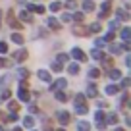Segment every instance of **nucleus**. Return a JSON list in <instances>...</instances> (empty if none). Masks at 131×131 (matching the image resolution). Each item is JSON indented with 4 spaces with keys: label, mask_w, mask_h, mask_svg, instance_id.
Wrapping results in <instances>:
<instances>
[{
    "label": "nucleus",
    "mask_w": 131,
    "mask_h": 131,
    "mask_svg": "<svg viewBox=\"0 0 131 131\" xmlns=\"http://www.w3.org/2000/svg\"><path fill=\"white\" fill-rule=\"evenodd\" d=\"M17 96H19V100H21V102H29V100H31V94H29L27 87H25V85H21V83H19V91H17Z\"/></svg>",
    "instance_id": "f257e3e1"
},
{
    "label": "nucleus",
    "mask_w": 131,
    "mask_h": 131,
    "mask_svg": "<svg viewBox=\"0 0 131 131\" xmlns=\"http://www.w3.org/2000/svg\"><path fill=\"white\" fill-rule=\"evenodd\" d=\"M66 87H68V81H66V79H56V81H54V85H50V91H64Z\"/></svg>",
    "instance_id": "f03ea898"
},
{
    "label": "nucleus",
    "mask_w": 131,
    "mask_h": 131,
    "mask_svg": "<svg viewBox=\"0 0 131 131\" xmlns=\"http://www.w3.org/2000/svg\"><path fill=\"white\" fill-rule=\"evenodd\" d=\"M56 118H58V122H60L62 125H68L71 116H70V112H64V110H62V112H56Z\"/></svg>",
    "instance_id": "7ed1b4c3"
},
{
    "label": "nucleus",
    "mask_w": 131,
    "mask_h": 131,
    "mask_svg": "<svg viewBox=\"0 0 131 131\" xmlns=\"http://www.w3.org/2000/svg\"><path fill=\"white\" fill-rule=\"evenodd\" d=\"M8 23H10V27H12V29H16V31H17V29H21V23L16 19L14 12H8Z\"/></svg>",
    "instance_id": "20e7f679"
},
{
    "label": "nucleus",
    "mask_w": 131,
    "mask_h": 131,
    "mask_svg": "<svg viewBox=\"0 0 131 131\" xmlns=\"http://www.w3.org/2000/svg\"><path fill=\"white\" fill-rule=\"evenodd\" d=\"M14 60L19 62V64H21V62H25V60H27V50L21 48V50H17V52H14Z\"/></svg>",
    "instance_id": "39448f33"
},
{
    "label": "nucleus",
    "mask_w": 131,
    "mask_h": 131,
    "mask_svg": "<svg viewBox=\"0 0 131 131\" xmlns=\"http://www.w3.org/2000/svg\"><path fill=\"white\" fill-rule=\"evenodd\" d=\"M87 96L89 98H96L98 96V89H96L94 83H89V85H87Z\"/></svg>",
    "instance_id": "423d86ee"
},
{
    "label": "nucleus",
    "mask_w": 131,
    "mask_h": 131,
    "mask_svg": "<svg viewBox=\"0 0 131 131\" xmlns=\"http://www.w3.org/2000/svg\"><path fill=\"white\" fill-rule=\"evenodd\" d=\"M71 56H73L75 60H79V62H85V60H87L85 52H83L81 48H73V50H71Z\"/></svg>",
    "instance_id": "0eeeda50"
},
{
    "label": "nucleus",
    "mask_w": 131,
    "mask_h": 131,
    "mask_svg": "<svg viewBox=\"0 0 131 131\" xmlns=\"http://www.w3.org/2000/svg\"><path fill=\"white\" fill-rule=\"evenodd\" d=\"M108 14H110V2H102V8H100V12H98V19L106 17Z\"/></svg>",
    "instance_id": "6e6552de"
},
{
    "label": "nucleus",
    "mask_w": 131,
    "mask_h": 131,
    "mask_svg": "<svg viewBox=\"0 0 131 131\" xmlns=\"http://www.w3.org/2000/svg\"><path fill=\"white\" fill-rule=\"evenodd\" d=\"M71 31H73V35H77V37H85L87 33H89V29H87V27H83V25H75V27L71 29Z\"/></svg>",
    "instance_id": "1a4fd4ad"
},
{
    "label": "nucleus",
    "mask_w": 131,
    "mask_h": 131,
    "mask_svg": "<svg viewBox=\"0 0 131 131\" xmlns=\"http://www.w3.org/2000/svg\"><path fill=\"white\" fill-rule=\"evenodd\" d=\"M29 12H35V14H45V6H41V4H29Z\"/></svg>",
    "instance_id": "9d476101"
},
{
    "label": "nucleus",
    "mask_w": 131,
    "mask_h": 131,
    "mask_svg": "<svg viewBox=\"0 0 131 131\" xmlns=\"http://www.w3.org/2000/svg\"><path fill=\"white\" fill-rule=\"evenodd\" d=\"M39 79H41V81H45V83H50V73L46 70H39Z\"/></svg>",
    "instance_id": "9b49d317"
},
{
    "label": "nucleus",
    "mask_w": 131,
    "mask_h": 131,
    "mask_svg": "<svg viewBox=\"0 0 131 131\" xmlns=\"http://www.w3.org/2000/svg\"><path fill=\"white\" fill-rule=\"evenodd\" d=\"M93 10H94V2L93 0H85V2H83V12L89 14V12H93Z\"/></svg>",
    "instance_id": "f8f14e48"
},
{
    "label": "nucleus",
    "mask_w": 131,
    "mask_h": 131,
    "mask_svg": "<svg viewBox=\"0 0 131 131\" xmlns=\"http://www.w3.org/2000/svg\"><path fill=\"white\" fill-rule=\"evenodd\" d=\"M108 75H110L112 81H118V79H122V71H119V70H110V71H108Z\"/></svg>",
    "instance_id": "ddd939ff"
},
{
    "label": "nucleus",
    "mask_w": 131,
    "mask_h": 131,
    "mask_svg": "<svg viewBox=\"0 0 131 131\" xmlns=\"http://www.w3.org/2000/svg\"><path fill=\"white\" fill-rule=\"evenodd\" d=\"M33 125H35V119H33L31 116H25V118H23V127H27V129H33Z\"/></svg>",
    "instance_id": "4468645a"
},
{
    "label": "nucleus",
    "mask_w": 131,
    "mask_h": 131,
    "mask_svg": "<svg viewBox=\"0 0 131 131\" xmlns=\"http://www.w3.org/2000/svg\"><path fill=\"white\" fill-rule=\"evenodd\" d=\"M68 71H70L71 75H77V73H79V64H75V62H71V64L68 66Z\"/></svg>",
    "instance_id": "2eb2a0df"
},
{
    "label": "nucleus",
    "mask_w": 131,
    "mask_h": 131,
    "mask_svg": "<svg viewBox=\"0 0 131 131\" xmlns=\"http://www.w3.org/2000/svg\"><path fill=\"white\" fill-rule=\"evenodd\" d=\"M104 122L106 123H118V114H108V116H104Z\"/></svg>",
    "instance_id": "dca6fc26"
},
{
    "label": "nucleus",
    "mask_w": 131,
    "mask_h": 131,
    "mask_svg": "<svg viewBox=\"0 0 131 131\" xmlns=\"http://www.w3.org/2000/svg\"><path fill=\"white\" fill-rule=\"evenodd\" d=\"M91 129V125H89V122H77V131H89Z\"/></svg>",
    "instance_id": "f3484780"
},
{
    "label": "nucleus",
    "mask_w": 131,
    "mask_h": 131,
    "mask_svg": "<svg viewBox=\"0 0 131 131\" xmlns=\"http://www.w3.org/2000/svg\"><path fill=\"white\" fill-rule=\"evenodd\" d=\"M91 56H93L94 60H100V62H102V58H104V52H100L98 48H94V50H91Z\"/></svg>",
    "instance_id": "a211bd4d"
},
{
    "label": "nucleus",
    "mask_w": 131,
    "mask_h": 131,
    "mask_svg": "<svg viewBox=\"0 0 131 131\" xmlns=\"http://www.w3.org/2000/svg\"><path fill=\"white\" fill-rule=\"evenodd\" d=\"M62 8V2H58V0H54V2H50V6H48V10H50V12H58V10H60Z\"/></svg>",
    "instance_id": "6ab92c4d"
},
{
    "label": "nucleus",
    "mask_w": 131,
    "mask_h": 131,
    "mask_svg": "<svg viewBox=\"0 0 131 131\" xmlns=\"http://www.w3.org/2000/svg\"><path fill=\"white\" fill-rule=\"evenodd\" d=\"M31 19H33L31 12H25V10H23V12L19 14V21H31Z\"/></svg>",
    "instance_id": "aec40b11"
},
{
    "label": "nucleus",
    "mask_w": 131,
    "mask_h": 131,
    "mask_svg": "<svg viewBox=\"0 0 131 131\" xmlns=\"http://www.w3.org/2000/svg\"><path fill=\"white\" fill-rule=\"evenodd\" d=\"M119 93V87L118 85H108L106 87V94H118Z\"/></svg>",
    "instance_id": "412c9836"
},
{
    "label": "nucleus",
    "mask_w": 131,
    "mask_h": 131,
    "mask_svg": "<svg viewBox=\"0 0 131 131\" xmlns=\"http://www.w3.org/2000/svg\"><path fill=\"white\" fill-rule=\"evenodd\" d=\"M54 94H56V100H60V102H66V100H68L64 91H54Z\"/></svg>",
    "instance_id": "4be33fe9"
},
{
    "label": "nucleus",
    "mask_w": 131,
    "mask_h": 131,
    "mask_svg": "<svg viewBox=\"0 0 131 131\" xmlns=\"http://www.w3.org/2000/svg\"><path fill=\"white\" fill-rule=\"evenodd\" d=\"M122 39H123V41H129V39H131V29L129 27H123L122 29Z\"/></svg>",
    "instance_id": "5701e85b"
},
{
    "label": "nucleus",
    "mask_w": 131,
    "mask_h": 131,
    "mask_svg": "<svg viewBox=\"0 0 131 131\" xmlns=\"http://www.w3.org/2000/svg\"><path fill=\"white\" fill-rule=\"evenodd\" d=\"M12 41L16 42V45H23V35H19V33H14V35H12Z\"/></svg>",
    "instance_id": "b1692460"
},
{
    "label": "nucleus",
    "mask_w": 131,
    "mask_h": 131,
    "mask_svg": "<svg viewBox=\"0 0 131 131\" xmlns=\"http://www.w3.org/2000/svg\"><path fill=\"white\" fill-rule=\"evenodd\" d=\"M75 112H77V114H87L89 108H87V104H77V106H75Z\"/></svg>",
    "instance_id": "393cba45"
},
{
    "label": "nucleus",
    "mask_w": 131,
    "mask_h": 131,
    "mask_svg": "<svg viewBox=\"0 0 131 131\" xmlns=\"http://www.w3.org/2000/svg\"><path fill=\"white\" fill-rule=\"evenodd\" d=\"M98 75H100V68H91V70H89V77L91 79L98 77Z\"/></svg>",
    "instance_id": "a878e982"
},
{
    "label": "nucleus",
    "mask_w": 131,
    "mask_h": 131,
    "mask_svg": "<svg viewBox=\"0 0 131 131\" xmlns=\"http://www.w3.org/2000/svg\"><path fill=\"white\" fill-rule=\"evenodd\" d=\"M62 6H66L68 10H75L77 8V2L75 0H66V4H62Z\"/></svg>",
    "instance_id": "bb28decb"
},
{
    "label": "nucleus",
    "mask_w": 131,
    "mask_h": 131,
    "mask_svg": "<svg viewBox=\"0 0 131 131\" xmlns=\"http://www.w3.org/2000/svg\"><path fill=\"white\" fill-rule=\"evenodd\" d=\"M110 52L118 56V54H122V46L119 45H110Z\"/></svg>",
    "instance_id": "cd10ccee"
},
{
    "label": "nucleus",
    "mask_w": 131,
    "mask_h": 131,
    "mask_svg": "<svg viewBox=\"0 0 131 131\" xmlns=\"http://www.w3.org/2000/svg\"><path fill=\"white\" fill-rule=\"evenodd\" d=\"M46 21H48V27H52V29H60V23H58V19L50 17V19H46Z\"/></svg>",
    "instance_id": "c85d7f7f"
},
{
    "label": "nucleus",
    "mask_w": 131,
    "mask_h": 131,
    "mask_svg": "<svg viewBox=\"0 0 131 131\" xmlns=\"http://www.w3.org/2000/svg\"><path fill=\"white\" fill-rule=\"evenodd\" d=\"M71 19H75V21H83V19H85V12H77V14H73V16H71Z\"/></svg>",
    "instance_id": "c756f323"
},
{
    "label": "nucleus",
    "mask_w": 131,
    "mask_h": 131,
    "mask_svg": "<svg viewBox=\"0 0 131 131\" xmlns=\"http://www.w3.org/2000/svg\"><path fill=\"white\" fill-rule=\"evenodd\" d=\"M98 31H100V23H98V21H94V23L89 27V33H98Z\"/></svg>",
    "instance_id": "7c9ffc66"
},
{
    "label": "nucleus",
    "mask_w": 131,
    "mask_h": 131,
    "mask_svg": "<svg viewBox=\"0 0 131 131\" xmlns=\"http://www.w3.org/2000/svg\"><path fill=\"white\" fill-rule=\"evenodd\" d=\"M77 104H85V94L83 93H79L77 96H75V106H77Z\"/></svg>",
    "instance_id": "2f4dec72"
},
{
    "label": "nucleus",
    "mask_w": 131,
    "mask_h": 131,
    "mask_svg": "<svg viewBox=\"0 0 131 131\" xmlns=\"http://www.w3.org/2000/svg\"><path fill=\"white\" fill-rule=\"evenodd\" d=\"M104 116H106V114H104V112L98 108V112L94 114V119H96V122H104Z\"/></svg>",
    "instance_id": "473e14b6"
},
{
    "label": "nucleus",
    "mask_w": 131,
    "mask_h": 131,
    "mask_svg": "<svg viewBox=\"0 0 131 131\" xmlns=\"http://www.w3.org/2000/svg\"><path fill=\"white\" fill-rule=\"evenodd\" d=\"M52 70L54 71H62V70H64V68H62V62H58V60L52 62Z\"/></svg>",
    "instance_id": "72a5a7b5"
},
{
    "label": "nucleus",
    "mask_w": 131,
    "mask_h": 131,
    "mask_svg": "<svg viewBox=\"0 0 131 131\" xmlns=\"http://www.w3.org/2000/svg\"><path fill=\"white\" fill-rule=\"evenodd\" d=\"M8 108H10L12 112H17V110H19V104H17V102H14V100H12V102H8Z\"/></svg>",
    "instance_id": "f704fd0d"
},
{
    "label": "nucleus",
    "mask_w": 131,
    "mask_h": 131,
    "mask_svg": "<svg viewBox=\"0 0 131 131\" xmlns=\"http://www.w3.org/2000/svg\"><path fill=\"white\" fill-rule=\"evenodd\" d=\"M10 96H12V93H10V89H2V100H8Z\"/></svg>",
    "instance_id": "c9c22d12"
},
{
    "label": "nucleus",
    "mask_w": 131,
    "mask_h": 131,
    "mask_svg": "<svg viewBox=\"0 0 131 131\" xmlns=\"http://www.w3.org/2000/svg\"><path fill=\"white\" fill-rule=\"evenodd\" d=\"M118 27H119V19L116 17L114 21H110V31H114V29H118Z\"/></svg>",
    "instance_id": "e433bc0d"
},
{
    "label": "nucleus",
    "mask_w": 131,
    "mask_h": 131,
    "mask_svg": "<svg viewBox=\"0 0 131 131\" xmlns=\"http://www.w3.org/2000/svg\"><path fill=\"white\" fill-rule=\"evenodd\" d=\"M17 75H19L21 79H25V77H27L29 73H27V70H23V68H19V70H17Z\"/></svg>",
    "instance_id": "4c0bfd02"
},
{
    "label": "nucleus",
    "mask_w": 131,
    "mask_h": 131,
    "mask_svg": "<svg viewBox=\"0 0 131 131\" xmlns=\"http://www.w3.org/2000/svg\"><path fill=\"white\" fill-rule=\"evenodd\" d=\"M6 52H8V45L2 41V42H0V54H6Z\"/></svg>",
    "instance_id": "58836bf2"
},
{
    "label": "nucleus",
    "mask_w": 131,
    "mask_h": 131,
    "mask_svg": "<svg viewBox=\"0 0 131 131\" xmlns=\"http://www.w3.org/2000/svg\"><path fill=\"white\" fill-rule=\"evenodd\" d=\"M0 68H10V62L6 60V58H2V56H0Z\"/></svg>",
    "instance_id": "ea45409f"
},
{
    "label": "nucleus",
    "mask_w": 131,
    "mask_h": 131,
    "mask_svg": "<svg viewBox=\"0 0 131 131\" xmlns=\"http://www.w3.org/2000/svg\"><path fill=\"white\" fill-rule=\"evenodd\" d=\"M116 14H118L119 17H123V19H129V16H127V12H125V10H118Z\"/></svg>",
    "instance_id": "a19ab883"
},
{
    "label": "nucleus",
    "mask_w": 131,
    "mask_h": 131,
    "mask_svg": "<svg viewBox=\"0 0 131 131\" xmlns=\"http://www.w3.org/2000/svg\"><path fill=\"white\" fill-rule=\"evenodd\" d=\"M6 83H8V75H4V77L0 79V91H2V89L6 87Z\"/></svg>",
    "instance_id": "79ce46f5"
},
{
    "label": "nucleus",
    "mask_w": 131,
    "mask_h": 131,
    "mask_svg": "<svg viewBox=\"0 0 131 131\" xmlns=\"http://www.w3.org/2000/svg\"><path fill=\"white\" fill-rule=\"evenodd\" d=\"M68 60H70L68 54H58V62H68Z\"/></svg>",
    "instance_id": "37998d69"
},
{
    "label": "nucleus",
    "mask_w": 131,
    "mask_h": 131,
    "mask_svg": "<svg viewBox=\"0 0 131 131\" xmlns=\"http://www.w3.org/2000/svg\"><path fill=\"white\" fill-rule=\"evenodd\" d=\"M6 119H8V122H16V119H17V114H16V112H12L10 116H6Z\"/></svg>",
    "instance_id": "c03bdc74"
},
{
    "label": "nucleus",
    "mask_w": 131,
    "mask_h": 131,
    "mask_svg": "<svg viewBox=\"0 0 131 131\" xmlns=\"http://www.w3.org/2000/svg\"><path fill=\"white\" fill-rule=\"evenodd\" d=\"M96 127H98L100 131H102V129H106V122H96Z\"/></svg>",
    "instance_id": "a18cd8bd"
},
{
    "label": "nucleus",
    "mask_w": 131,
    "mask_h": 131,
    "mask_svg": "<svg viewBox=\"0 0 131 131\" xmlns=\"http://www.w3.org/2000/svg\"><path fill=\"white\" fill-rule=\"evenodd\" d=\"M129 83H131V79H129V77L122 79V87H129Z\"/></svg>",
    "instance_id": "49530a36"
},
{
    "label": "nucleus",
    "mask_w": 131,
    "mask_h": 131,
    "mask_svg": "<svg viewBox=\"0 0 131 131\" xmlns=\"http://www.w3.org/2000/svg\"><path fill=\"white\" fill-rule=\"evenodd\" d=\"M112 39H114V33L110 31V33H108V35H106V37H104V41H106V42H110Z\"/></svg>",
    "instance_id": "de8ad7c7"
},
{
    "label": "nucleus",
    "mask_w": 131,
    "mask_h": 131,
    "mask_svg": "<svg viewBox=\"0 0 131 131\" xmlns=\"http://www.w3.org/2000/svg\"><path fill=\"white\" fill-rule=\"evenodd\" d=\"M62 21H71V14H64V16H62Z\"/></svg>",
    "instance_id": "09e8293b"
},
{
    "label": "nucleus",
    "mask_w": 131,
    "mask_h": 131,
    "mask_svg": "<svg viewBox=\"0 0 131 131\" xmlns=\"http://www.w3.org/2000/svg\"><path fill=\"white\" fill-rule=\"evenodd\" d=\"M114 131H125V129H122V127H116V129Z\"/></svg>",
    "instance_id": "8fccbe9b"
},
{
    "label": "nucleus",
    "mask_w": 131,
    "mask_h": 131,
    "mask_svg": "<svg viewBox=\"0 0 131 131\" xmlns=\"http://www.w3.org/2000/svg\"><path fill=\"white\" fill-rule=\"evenodd\" d=\"M0 27H2V12H0Z\"/></svg>",
    "instance_id": "3c124183"
},
{
    "label": "nucleus",
    "mask_w": 131,
    "mask_h": 131,
    "mask_svg": "<svg viewBox=\"0 0 131 131\" xmlns=\"http://www.w3.org/2000/svg\"><path fill=\"white\" fill-rule=\"evenodd\" d=\"M14 131H23V129H19V127H16V129H14Z\"/></svg>",
    "instance_id": "603ef678"
},
{
    "label": "nucleus",
    "mask_w": 131,
    "mask_h": 131,
    "mask_svg": "<svg viewBox=\"0 0 131 131\" xmlns=\"http://www.w3.org/2000/svg\"><path fill=\"white\" fill-rule=\"evenodd\" d=\"M0 131H4V127H2V125H0Z\"/></svg>",
    "instance_id": "864d4df0"
},
{
    "label": "nucleus",
    "mask_w": 131,
    "mask_h": 131,
    "mask_svg": "<svg viewBox=\"0 0 131 131\" xmlns=\"http://www.w3.org/2000/svg\"><path fill=\"white\" fill-rule=\"evenodd\" d=\"M58 131H66V129H58Z\"/></svg>",
    "instance_id": "5fc2aeb1"
}]
</instances>
